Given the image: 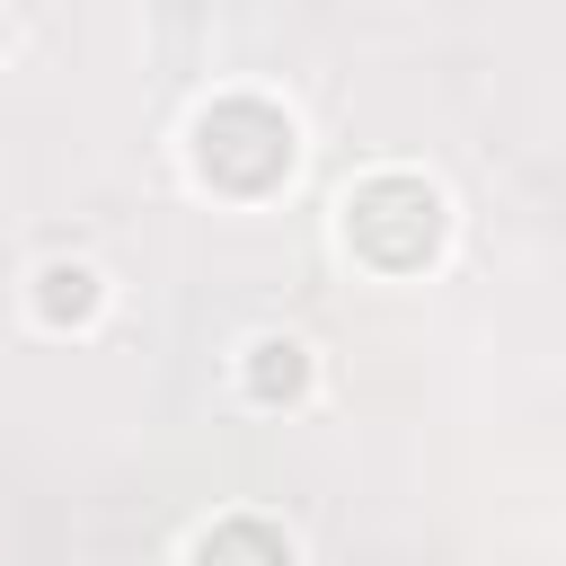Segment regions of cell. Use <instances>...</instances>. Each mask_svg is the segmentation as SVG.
<instances>
[{
  "label": "cell",
  "mask_w": 566,
  "mask_h": 566,
  "mask_svg": "<svg viewBox=\"0 0 566 566\" xmlns=\"http://www.w3.org/2000/svg\"><path fill=\"white\" fill-rule=\"evenodd\" d=\"M203 168H212L221 186L256 195V186H274V177L292 168V124H283L265 97H221V106L203 115Z\"/></svg>",
  "instance_id": "obj_1"
},
{
  "label": "cell",
  "mask_w": 566,
  "mask_h": 566,
  "mask_svg": "<svg viewBox=\"0 0 566 566\" xmlns=\"http://www.w3.org/2000/svg\"><path fill=\"white\" fill-rule=\"evenodd\" d=\"M345 230H354L363 256H380V265H416V256L442 239V203H433L416 177H371V186L345 203Z\"/></svg>",
  "instance_id": "obj_2"
},
{
  "label": "cell",
  "mask_w": 566,
  "mask_h": 566,
  "mask_svg": "<svg viewBox=\"0 0 566 566\" xmlns=\"http://www.w3.org/2000/svg\"><path fill=\"white\" fill-rule=\"evenodd\" d=\"M203 566H292V548L265 531V522H221L203 539Z\"/></svg>",
  "instance_id": "obj_3"
}]
</instances>
